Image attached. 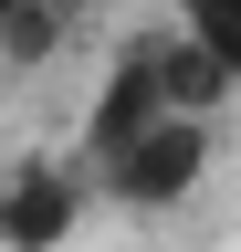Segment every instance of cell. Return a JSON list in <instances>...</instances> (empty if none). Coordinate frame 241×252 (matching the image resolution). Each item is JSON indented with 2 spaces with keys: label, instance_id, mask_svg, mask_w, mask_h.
<instances>
[{
  "label": "cell",
  "instance_id": "cell-1",
  "mask_svg": "<svg viewBox=\"0 0 241 252\" xmlns=\"http://www.w3.org/2000/svg\"><path fill=\"white\" fill-rule=\"evenodd\" d=\"M210 158H220V116H189V105H168V116H147L126 147H105L84 179H95L115 210H178V200H199Z\"/></svg>",
  "mask_w": 241,
  "mask_h": 252
},
{
  "label": "cell",
  "instance_id": "cell-2",
  "mask_svg": "<svg viewBox=\"0 0 241 252\" xmlns=\"http://www.w3.org/2000/svg\"><path fill=\"white\" fill-rule=\"evenodd\" d=\"M147 116H168V21H147V32H126V42L105 53L95 105H84V126H74V168H95L105 147H126Z\"/></svg>",
  "mask_w": 241,
  "mask_h": 252
},
{
  "label": "cell",
  "instance_id": "cell-3",
  "mask_svg": "<svg viewBox=\"0 0 241 252\" xmlns=\"http://www.w3.org/2000/svg\"><path fill=\"white\" fill-rule=\"evenodd\" d=\"M74 220H84V168L74 158L0 168V252H53V242H74Z\"/></svg>",
  "mask_w": 241,
  "mask_h": 252
},
{
  "label": "cell",
  "instance_id": "cell-4",
  "mask_svg": "<svg viewBox=\"0 0 241 252\" xmlns=\"http://www.w3.org/2000/svg\"><path fill=\"white\" fill-rule=\"evenodd\" d=\"M168 21L189 32L210 63H231V74H241V0H168Z\"/></svg>",
  "mask_w": 241,
  "mask_h": 252
},
{
  "label": "cell",
  "instance_id": "cell-5",
  "mask_svg": "<svg viewBox=\"0 0 241 252\" xmlns=\"http://www.w3.org/2000/svg\"><path fill=\"white\" fill-rule=\"evenodd\" d=\"M0 11H32V0H0Z\"/></svg>",
  "mask_w": 241,
  "mask_h": 252
}]
</instances>
